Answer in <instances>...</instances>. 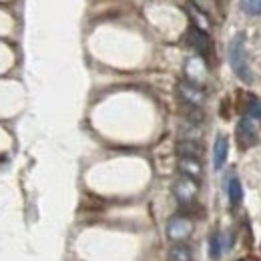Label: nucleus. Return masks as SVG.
<instances>
[{
	"mask_svg": "<svg viewBox=\"0 0 261 261\" xmlns=\"http://www.w3.org/2000/svg\"><path fill=\"white\" fill-rule=\"evenodd\" d=\"M235 137H237V143L241 149H249L257 143V129L253 125L251 119L243 117L239 123H237V129H235Z\"/></svg>",
	"mask_w": 261,
	"mask_h": 261,
	"instance_id": "nucleus-3",
	"label": "nucleus"
},
{
	"mask_svg": "<svg viewBox=\"0 0 261 261\" xmlns=\"http://www.w3.org/2000/svg\"><path fill=\"white\" fill-rule=\"evenodd\" d=\"M241 199H243V189H241V183H239V179H231L229 181V201H231V205H239L241 203Z\"/></svg>",
	"mask_w": 261,
	"mask_h": 261,
	"instance_id": "nucleus-11",
	"label": "nucleus"
},
{
	"mask_svg": "<svg viewBox=\"0 0 261 261\" xmlns=\"http://www.w3.org/2000/svg\"><path fill=\"white\" fill-rule=\"evenodd\" d=\"M169 261H193V253L189 249V245L185 243H175L169 249Z\"/></svg>",
	"mask_w": 261,
	"mask_h": 261,
	"instance_id": "nucleus-10",
	"label": "nucleus"
},
{
	"mask_svg": "<svg viewBox=\"0 0 261 261\" xmlns=\"http://www.w3.org/2000/svg\"><path fill=\"white\" fill-rule=\"evenodd\" d=\"M239 261H245V259H239Z\"/></svg>",
	"mask_w": 261,
	"mask_h": 261,
	"instance_id": "nucleus-15",
	"label": "nucleus"
},
{
	"mask_svg": "<svg viewBox=\"0 0 261 261\" xmlns=\"http://www.w3.org/2000/svg\"><path fill=\"white\" fill-rule=\"evenodd\" d=\"M193 233V223L189 217H173L167 225V235L175 243H183Z\"/></svg>",
	"mask_w": 261,
	"mask_h": 261,
	"instance_id": "nucleus-2",
	"label": "nucleus"
},
{
	"mask_svg": "<svg viewBox=\"0 0 261 261\" xmlns=\"http://www.w3.org/2000/svg\"><path fill=\"white\" fill-rule=\"evenodd\" d=\"M179 95L183 98V102H187L189 107H195V109H199L205 100V93L191 83H181L179 85Z\"/></svg>",
	"mask_w": 261,
	"mask_h": 261,
	"instance_id": "nucleus-6",
	"label": "nucleus"
},
{
	"mask_svg": "<svg viewBox=\"0 0 261 261\" xmlns=\"http://www.w3.org/2000/svg\"><path fill=\"white\" fill-rule=\"evenodd\" d=\"M227 153H229V141L225 135H217L215 139V145H213V167L217 171L223 169V165L227 161Z\"/></svg>",
	"mask_w": 261,
	"mask_h": 261,
	"instance_id": "nucleus-7",
	"label": "nucleus"
},
{
	"mask_svg": "<svg viewBox=\"0 0 261 261\" xmlns=\"http://www.w3.org/2000/svg\"><path fill=\"white\" fill-rule=\"evenodd\" d=\"M197 193H199V187H197V183L193 179H189V177H183V179H179L177 183H175V197L181 201V203H193L195 201Z\"/></svg>",
	"mask_w": 261,
	"mask_h": 261,
	"instance_id": "nucleus-5",
	"label": "nucleus"
},
{
	"mask_svg": "<svg viewBox=\"0 0 261 261\" xmlns=\"http://www.w3.org/2000/svg\"><path fill=\"white\" fill-rule=\"evenodd\" d=\"M187 40H189V44L195 48L203 59H207V61L211 59V53H213V48H211V38L207 36L205 31H201V29H197V27H191L189 33H187Z\"/></svg>",
	"mask_w": 261,
	"mask_h": 261,
	"instance_id": "nucleus-4",
	"label": "nucleus"
},
{
	"mask_svg": "<svg viewBox=\"0 0 261 261\" xmlns=\"http://www.w3.org/2000/svg\"><path fill=\"white\" fill-rule=\"evenodd\" d=\"M177 153L181 155V159H199L203 155V147L197 141L185 139L177 143Z\"/></svg>",
	"mask_w": 261,
	"mask_h": 261,
	"instance_id": "nucleus-8",
	"label": "nucleus"
},
{
	"mask_svg": "<svg viewBox=\"0 0 261 261\" xmlns=\"http://www.w3.org/2000/svg\"><path fill=\"white\" fill-rule=\"evenodd\" d=\"M241 8L243 12L255 16V14H261V0H241Z\"/></svg>",
	"mask_w": 261,
	"mask_h": 261,
	"instance_id": "nucleus-13",
	"label": "nucleus"
},
{
	"mask_svg": "<svg viewBox=\"0 0 261 261\" xmlns=\"http://www.w3.org/2000/svg\"><path fill=\"white\" fill-rule=\"evenodd\" d=\"M211 257L213 259H217L219 257V253H221V247H219V237L217 235H211Z\"/></svg>",
	"mask_w": 261,
	"mask_h": 261,
	"instance_id": "nucleus-14",
	"label": "nucleus"
},
{
	"mask_svg": "<svg viewBox=\"0 0 261 261\" xmlns=\"http://www.w3.org/2000/svg\"><path fill=\"white\" fill-rule=\"evenodd\" d=\"M179 169H181V173L185 175V177H189V179H199L201 177V163H199V159H181L179 161Z\"/></svg>",
	"mask_w": 261,
	"mask_h": 261,
	"instance_id": "nucleus-9",
	"label": "nucleus"
},
{
	"mask_svg": "<svg viewBox=\"0 0 261 261\" xmlns=\"http://www.w3.org/2000/svg\"><path fill=\"white\" fill-rule=\"evenodd\" d=\"M227 55H229V65L233 68V72L241 81L251 83V70H249L247 59H245V38H243V34H237V36L231 38Z\"/></svg>",
	"mask_w": 261,
	"mask_h": 261,
	"instance_id": "nucleus-1",
	"label": "nucleus"
},
{
	"mask_svg": "<svg viewBox=\"0 0 261 261\" xmlns=\"http://www.w3.org/2000/svg\"><path fill=\"white\" fill-rule=\"evenodd\" d=\"M245 115H247V119H249V117H253V119H261V100H259V98L247 97Z\"/></svg>",
	"mask_w": 261,
	"mask_h": 261,
	"instance_id": "nucleus-12",
	"label": "nucleus"
}]
</instances>
